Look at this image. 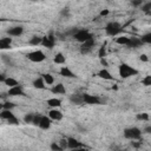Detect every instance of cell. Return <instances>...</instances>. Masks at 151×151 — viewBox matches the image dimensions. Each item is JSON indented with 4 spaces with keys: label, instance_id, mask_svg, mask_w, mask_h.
<instances>
[{
    "label": "cell",
    "instance_id": "1",
    "mask_svg": "<svg viewBox=\"0 0 151 151\" xmlns=\"http://www.w3.org/2000/svg\"><path fill=\"white\" fill-rule=\"evenodd\" d=\"M118 72H119V76L120 78L125 79V78H130L132 76H137L138 74V71L136 68H133L132 66L123 63L119 65V68H118Z\"/></svg>",
    "mask_w": 151,
    "mask_h": 151
},
{
    "label": "cell",
    "instance_id": "26",
    "mask_svg": "<svg viewBox=\"0 0 151 151\" xmlns=\"http://www.w3.org/2000/svg\"><path fill=\"white\" fill-rule=\"evenodd\" d=\"M43 78H44V80H45V83H46L47 85H52V84L54 83V78L52 77V76H51L50 73H45V74H43Z\"/></svg>",
    "mask_w": 151,
    "mask_h": 151
},
{
    "label": "cell",
    "instance_id": "29",
    "mask_svg": "<svg viewBox=\"0 0 151 151\" xmlns=\"http://www.w3.org/2000/svg\"><path fill=\"white\" fill-rule=\"evenodd\" d=\"M140 39H142V40H143V43H145V44H151V32L143 34Z\"/></svg>",
    "mask_w": 151,
    "mask_h": 151
},
{
    "label": "cell",
    "instance_id": "14",
    "mask_svg": "<svg viewBox=\"0 0 151 151\" xmlns=\"http://www.w3.org/2000/svg\"><path fill=\"white\" fill-rule=\"evenodd\" d=\"M23 32H24V28L21 26H16V27H12V28H10L7 31V33L11 37H19V36L23 34Z\"/></svg>",
    "mask_w": 151,
    "mask_h": 151
},
{
    "label": "cell",
    "instance_id": "24",
    "mask_svg": "<svg viewBox=\"0 0 151 151\" xmlns=\"http://www.w3.org/2000/svg\"><path fill=\"white\" fill-rule=\"evenodd\" d=\"M53 61H54L56 64H65L66 59H65V57H64L63 53H57V54L54 56V58H53Z\"/></svg>",
    "mask_w": 151,
    "mask_h": 151
},
{
    "label": "cell",
    "instance_id": "32",
    "mask_svg": "<svg viewBox=\"0 0 151 151\" xmlns=\"http://www.w3.org/2000/svg\"><path fill=\"white\" fill-rule=\"evenodd\" d=\"M142 84L144 86H151V76H146L145 78L142 79Z\"/></svg>",
    "mask_w": 151,
    "mask_h": 151
},
{
    "label": "cell",
    "instance_id": "3",
    "mask_svg": "<svg viewBox=\"0 0 151 151\" xmlns=\"http://www.w3.org/2000/svg\"><path fill=\"white\" fill-rule=\"evenodd\" d=\"M124 137L131 140H138L142 137V131L138 127H129L124 130Z\"/></svg>",
    "mask_w": 151,
    "mask_h": 151
},
{
    "label": "cell",
    "instance_id": "36",
    "mask_svg": "<svg viewBox=\"0 0 151 151\" xmlns=\"http://www.w3.org/2000/svg\"><path fill=\"white\" fill-rule=\"evenodd\" d=\"M59 144H60V146L63 147V150L68 149V142H67V139H61V140L59 142Z\"/></svg>",
    "mask_w": 151,
    "mask_h": 151
},
{
    "label": "cell",
    "instance_id": "43",
    "mask_svg": "<svg viewBox=\"0 0 151 151\" xmlns=\"http://www.w3.org/2000/svg\"><path fill=\"white\" fill-rule=\"evenodd\" d=\"M144 132L145 133H151V125H147L144 127Z\"/></svg>",
    "mask_w": 151,
    "mask_h": 151
},
{
    "label": "cell",
    "instance_id": "2",
    "mask_svg": "<svg viewBox=\"0 0 151 151\" xmlns=\"http://www.w3.org/2000/svg\"><path fill=\"white\" fill-rule=\"evenodd\" d=\"M105 32L108 36H111V37H115V36H118L119 33L123 32V27L120 26L119 23L117 21H111L106 25L105 27Z\"/></svg>",
    "mask_w": 151,
    "mask_h": 151
},
{
    "label": "cell",
    "instance_id": "38",
    "mask_svg": "<svg viewBox=\"0 0 151 151\" xmlns=\"http://www.w3.org/2000/svg\"><path fill=\"white\" fill-rule=\"evenodd\" d=\"M131 4H132V6L138 7V6L143 5V0H131Z\"/></svg>",
    "mask_w": 151,
    "mask_h": 151
},
{
    "label": "cell",
    "instance_id": "7",
    "mask_svg": "<svg viewBox=\"0 0 151 151\" xmlns=\"http://www.w3.org/2000/svg\"><path fill=\"white\" fill-rule=\"evenodd\" d=\"M41 45L45 46V47H47V48H53L54 45H56V38H54V36L51 33V34H48L46 37H43Z\"/></svg>",
    "mask_w": 151,
    "mask_h": 151
},
{
    "label": "cell",
    "instance_id": "6",
    "mask_svg": "<svg viewBox=\"0 0 151 151\" xmlns=\"http://www.w3.org/2000/svg\"><path fill=\"white\" fill-rule=\"evenodd\" d=\"M27 58H28L31 61H33V63H41V61H44V60L46 59V56H45V53H44L43 51L37 50V51L30 52V53L27 54Z\"/></svg>",
    "mask_w": 151,
    "mask_h": 151
},
{
    "label": "cell",
    "instance_id": "9",
    "mask_svg": "<svg viewBox=\"0 0 151 151\" xmlns=\"http://www.w3.org/2000/svg\"><path fill=\"white\" fill-rule=\"evenodd\" d=\"M93 46H95V39L91 38V39H89V40H86L85 43L82 44V46H80V52H82L83 54H85V53L90 52Z\"/></svg>",
    "mask_w": 151,
    "mask_h": 151
},
{
    "label": "cell",
    "instance_id": "19",
    "mask_svg": "<svg viewBox=\"0 0 151 151\" xmlns=\"http://www.w3.org/2000/svg\"><path fill=\"white\" fill-rule=\"evenodd\" d=\"M11 44H12V38L7 37V38H3L0 40V48L1 50H7L11 47Z\"/></svg>",
    "mask_w": 151,
    "mask_h": 151
},
{
    "label": "cell",
    "instance_id": "37",
    "mask_svg": "<svg viewBox=\"0 0 151 151\" xmlns=\"http://www.w3.org/2000/svg\"><path fill=\"white\" fill-rule=\"evenodd\" d=\"M51 149L54 150V151H61L63 147L60 146V144H57V143H52L51 144Z\"/></svg>",
    "mask_w": 151,
    "mask_h": 151
},
{
    "label": "cell",
    "instance_id": "18",
    "mask_svg": "<svg viewBox=\"0 0 151 151\" xmlns=\"http://www.w3.org/2000/svg\"><path fill=\"white\" fill-rule=\"evenodd\" d=\"M52 93H54V95H64L65 92H66V89H65V86H64V84H61V83H59V84H57V85H54L53 88H52Z\"/></svg>",
    "mask_w": 151,
    "mask_h": 151
},
{
    "label": "cell",
    "instance_id": "4",
    "mask_svg": "<svg viewBox=\"0 0 151 151\" xmlns=\"http://www.w3.org/2000/svg\"><path fill=\"white\" fill-rule=\"evenodd\" d=\"M73 38L77 40V41H79V43L83 44V43H85L86 40L93 38V37H92V34L88 30H77V31L74 32V34H73Z\"/></svg>",
    "mask_w": 151,
    "mask_h": 151
},
{
    "label": "cell",
    "instance_id": "45",
    "mask_svg": "<svg viewBox=\"0 0 151 151\" xmlns=\"http://www.w3.org/2000/svg\"><path fill=\"white\" fill-rule=\"evenodd\" d=\"M31 1H38V0H31Z\"/></svg>",
    "mask_w": 151,
    "mask_h": 151
},
{
    "label": "cell",
    "instance_id": "13",
    "mask_svg": "<svg viewBox=\"0 0 151 151\" xmlns=\"http://www.w3.org/2000/svg\"><path fill=\"white\" fill-rule=\"evenodd\" d=\"M51 120H52V119H51L50 117L43 116V117H41V120H40V123H39V127L43 129V130L50 129V127H51Z\"/></svg>",
    "mask_w": 151,
    "mask_h": 151
},
{
    "label": "cell",
    "instance_id": "21",
    "mask_svg": "<svg viewBox=\"0 0 151 151\" xmlns=\"http://www.w3.org/2000/svg\"><path fill=\"white\" fill-rule=\"evenodd\" d=\"M47 105L48 106H51V108H60L61 106V100L60 99H58V98H50V99H47Z\"/></svg>",
    "mask_w": 151,
    "mask_h": 151
},
{
    "label": "cell",
    "instance_id": "5",
    "mask_svg": "<svg viewBox=\"0 0 151 151\" xmlns=\"http://www.w3.org/2000/svg\"><path fill=\"white\" fill-rule=\"evenodd\" d=\"M0 117H1L3 119H6L10 124H12V125H18L19 124V119L14 116V113L11 111V110H5V109H3V111H1V113H0Z\"/></svg>",
    "mask_w": 151,
    "mask_h": 151
},
{
    "label": "cell",
    "instance_id": "31",
    "mask_svg": "<svg viewBox=\"0 0 151 151\" xmlns=\"http://www.w3.org/2000/svg\"><path fill=\"white\" fill-rule=\"evenodd\" d=\"M1 108L5 109V110H12L13 108H16V104H14V103H11V102H6V103L3 104Z\"/></svg>",
    "mask_w": 151,
    "mask_h": 151
},
{
    "label": "cell",
    "instance_id": "27",
    "mask_svg": "<svg viewBox=\"0 0 151 151\" xmlns=\"http://www.w3.org/2000/svg\"><path fill=\"white\" fill-rule=\"evenodd\" d=\"M41 41H43V38L34 36L33 38H31V40H30V44H31V45H33V46H37V45L41 44Z\"/></svg>",
    "mask_w": 151,
    "mask_h": 151
},
{
    "label": "cell",
    "instance_id": "40",
    "mask_svg": "<svg viewBox=\"0 0 151 151\" xmlns=\"http://www.w3.org/2000/svg\"><path fill=\"white\" fill-rule=\"evenodd\" d=\"M139 59H140L142 61H145V63L149 60V58H147V56H146V54H140V56H139Z\"/></svg>",
    "mask_w": 151,
    "mask_h": 151
},
{
    "label": "cell",
    "instance_id": "42",
    "mask_svg": "<svg viewBox=\"0 0 151 151\" xmlns=\"http://www.w3.org/2000/svg\"><path fill=\"white\" fill-rule=\"evenodd\" d=\"M100 64L104 66V67H106V66H109V64H108V61L104 59V58H100Z\"/></svg>",
    "mask_w": 151,
    "mask_h": 151
},
{
    "label": "cell",
    "instance_id": "39",
    "mask_svg": "<svg viewBox=\"0 0 151 151\" xmlns=\"http://www.w3.org/2000/svg\"><path fill=\"white\" fill-rule=\"evenodd\" d=\"M68 13H70V10H68L67 7H66V9H63V11L60 12V14L64 16V17H65V16H68Z\"/></svg>",
    "mask_w": 151,
    "mask_h": 151
},
{
    "label": "cell",
    "instance_id": "35",
    "mask_svg": "<svg viewBox=\"0 0 151 151\" xmlns=\"http://www.w3.org/2000/svg\"><path fill=\"white\" fill-rule=\"evenodd\" d=\"M41 117H43V115H34V118H33L32 124L39 126V123H40V120H41Z\"/></svg>",
    "mask_w": 151,
    "mask_h": 151
},
{
    "label": "cell",
    "instance_id": "23",
    "mask_svg": "<svg viewBox=\"0 0 151 151\" xmlns=\"http://www.w3.org/2000/svg\"><path fill=\"white\" fill-rule=\"evenodd\" d=\"M130 40H131V38H129V37H125V36H122V37H119V38H117V44H119V45H129L130 44Z\"/></svg>",
    "mask_w": 151,
    "mask_h": 151
},
{
    "label": "cell",
    "instance_id": "34",
    "mask_svg": "<svg viewBox=\"0 0 151 151\" xmlns=\"http://www.w3.org/2000/svg\"><path fill=\"white\" fill-rule=\"evenodd\" d=\"M33 118H34V115H32V113H27L25 117H24V122L25 123H31L32 124V122H33Z\"/></svg>",
    "mask_w": 151,
    "mask_h": 151
},
{
    "label": "cell",
    "instance_id": "10",
    "mask_svg": "<svg viewBox=\"0 0 151 151\" xmlns=\"http://www.w3.org/2000/svg\"><path fill=\"white\" fill-rule=\"evenodd\" d=\"M7 95L10 97H17V96H24V91H23V88L20 85H17V86H13V88H10Z\"/></svg>",
    "mask_w": 151,
    "mask_h": 151
},
{
    "label": "cell",
    "instance_id": "44",
    "mask_svg": "<svg viewBox=\"0 0 151 151\" xmlns=\"http://www.w3.org/2000/svg\"><path fill=\"white\" fill-rule=\"evenodd\" d=\"M146 14H147V16H150V17H151V11H149V12H147V13H146Z\"/></svg>",
    "mask_w": 151,
    "mask_h": 151
},
{
    "label": "cell",
    "instance_id": "15",
    "mask_svg": "<svg viewBox=\"0 0 151 151\" xmlns=\"http://www.w3.org/2000/svg\"><path fill=\"white\" fill-rule=\"evenodd\" d=\"M60 74L65 78H76V74L67 67V66H63L60 68Z\"/></svg>",
    "mask_w": 151,
    "mask_h": 151
},
{
    "label": "cell",
    "instance_id": "41",
    "mask_svg": "<svg viewBox=\"0 0 151 151\" xmlns=\"http://www.w3.org/2000/svg\"><path fill=\"white\" fill-rule=\"evenodd\" d=\"M109 13H110V11H109V10H103V11L100 12V14H99V16H100V17H105V16H108Z\"/></svg>",
    "mask_w": 151,
    "mask_h": 151
},
{
    "label": "cell",
    "instance_id": "33",
    "mask_svg": "<svg viewBox=\"0 0 151 151\" xmlns=\"http://www.w3.org/2000/svg\"><path fill=\"white\" fill-rule=\"evenodd\" d=\"M136 118L138 119V120H149V115L147 113H138L137 116H136Z\"/></svg>",
    "mask_w": 151,
    "mask_h": 151
},
{
    "label": "cell",
    "instance_id": "11",
    "mask_svg": "<svg viewBox=\"0 0 151 151\" xmlns=\"http://www.w3.org/2000/svg\"><path fill=\"white\" fill-rule=\"evenodd\" d=\"M67 142H68V149H71V150L85 147L83 144H80V142H78L77 139H74V138H72V137H68V138H67Z\"/></svg>",
    "mask_w": 151,
    "mask_h": 151
},
{
    "label": "cell",
    "instance_id": "22",
    "mask_svg": "<svg viewBox=\"0 0 151 151\" xmlns=\"http://www.w3.org/2000/svg\"><path fill=\"white\" fill-rule=\"evenodd\" d=\"M70 100H71L72 103H74V104H78V105H80V104L84 103L83 95H82V96H79V95H73V96H71Z\"/></svg>",
    "mask_w": 151,
    "mask_h": 151
},
{
    "label": "cell",
    "instance_id": "12",
    "mask_svg": "<svg viewBox=\"0 0 151 151\" xmlns=\"http://www.w3.org/2000/svg\"><path fill=\"white\" fill-rule=\"evenodd\" d=\"M48 117H50L52 120H61V119H63V112L59 111V110H57V109L54 108L53 110H51V111L48 112Z\"/></svg>",
    "mask_w": 151,
    "mask_h": 151
},
{
    "label": "cell",
    "instance_id": "28",
    "mask_svg": "<svg viewBox=\"0 0 151 151\" xmlns=\"http://www.w3.org/2000/svg\"><path fill=\"white\" fill-rule=\"evenodd\" d=\"M105 56H106V44L102 45L100 48H99V51H98V57H99V59H100V58H104Z\"/></svg>",
    "mask_w": 151,
    "mask_h": 151
},
{
    "label": "cell",
    "instance_id": "20",
    "mask_svg": "<svg viewBox=\"0 0 151 151\" xmlns=\"http://www.w3.org/2000/svg\"><path fill=\"white\" fill-rule=\"evenodd\" d=\"M33 86H34L36 89H38V90H44L45 86H46V83H45V80H44L43 77H39V78H37V79L33 82Z\"/></svg>",
    "mask_w": 151,
    "mask_h": 151
},
{
    "label": "cell",
    "instance_id": "17",
    "mask_svg": "<svg viewBox=\"0 0 151 151\" xmlns=\"http://www.w3.org/2000/svg\"><path fill=\"white\" fill-rule=\"evenodd\" d=\"M143 44H144V43H143V40H142L140 38H131L130 44L127 45V47H130V48H138V47H140Z\"/></svg>",
    "mask_w": 151,
    "mask_h": 151
},
{
    "label": "cell",
    "instance_id": "30",
    "mask_svg": "<svg viewBox=\"0 0 151 151\" xmlns=\"http://www.w3.org/2000/svg\"><path fill=\"white\" fill-rule=\"evenodd\" d=\"M142 11H143L144 13H147L149 11H151V1H147V3L143 4V5H142Z\"/></svg>",
    "mask_w": 151,
    "mask_h": 151
},
{
    "label": "cell",
    "instance_id": "25",
    "mask_svg": "<svg viewBox=\"0 0 151 151\" xmlns=\"http://www.w3.org/2000/svg\"><path fill=\"white\" fill-rule=\"evenodd\" d=\"M5 85H7L9 88H13V86H17V85H19V83L14 79V78H12V77H7L6 79H5Z\"/></svg>",
    "mask_w": 151,
    "mask_h": 151
},
{
    "label": "cell",
    "instance_id": "16",
    "mask_svg": "<svg viewBox=\"0 0 151 151\" xmlns=\"http://www.w3.org/2000/svg\"><path fill=\"white\" fill-rule=\"evenodd\" d=\"M98 77L102 78V79H105V80H112L113 77L111 76V73L106 70V68H102L99 72H98Z\"/></svg>",
    "mask_w": 151,
    "mask_h": 151
},
{
    "label": "cell",
    "instance_id": "8",
    "mask_svg": "<svg viewBox=\"0 0 151 151\" xmlns=\"http://www.w3.org/2000/svg\"><path fill=\"white\" fill-rule=\"evenodd\" d=\"M83 99H84L85 104H90V105H98V104H100V99L97 96H93V95L84 93L83 95Z\"/></svg>",
    "mask_w": 151,
    "mask_h": 151
}]
</instances>
